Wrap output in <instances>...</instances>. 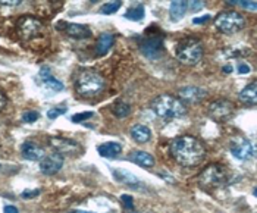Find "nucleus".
<instances>
[{"label":"nucleus","mask_w":257,"mask_h":213,"mask_svg":"<svg viewBox=\"0 0 257 213\" xmlns=\"http://www.w3.org/2000/svg\"><path fill=\"white\" fill-rule=\"evenodd\" d=\"M169 152L179 165L193 168L204 159L206 149L203 143L193 136L177 137L169 146Z\"/></svg>","instance_id":"nucleus-1"},{"label":"nucleus","mask_w":257,"mask_h":213,"mask_svg":"<svg viewBox=\"0 0 257 213\" xmlns=\"http://www.w3.org/2000/svg\"><path fill=\"white\" fill-rule=\"evenodd\" d=\"M152 111L163 121H172L187 114V104L169 94H160L152 101Z\"/></svg>","instance_id":"nucleus-2"},{"label":"nucleus","mask_w":257,"mask_h":213,"mask_svg":"<svg viewBox=\"0 0 257 213\" xmlns=\"http://www.w3.org/2000/svg\"><path fill=\"white\" fill-rule=\"evenodd\" d=\"M104 88V78L94 69H81L75 77V90L79 96L94 97Z\"/></svg>","instance_id":"nucleus-3"},{"label":"nucleus","mask_w":257,"mask_h":213,"mask_svg":"<svg viewBox=\"0 0 257 213\" xmlns=\"http://www.w3.org/2000/svg\"><path fill=\"white\" fill-rule=\"evenodd\" d=\"M203 44L196 39L187 37V39L179 40L175 46V56L181 63L193 66L197 65L203 58Z\"/></svg>","instance_id":"nucleus-4"},{"label":"nucleus","mask_w":257,"mask_h":213,"mask_svg":"<svg viewBox=\"0 0 257 213\" xmlns=\"http://www.w3.org/2000/svg\"><path fill=\"white\" fill-rule=\"evenodd\" d=\"M198 182L204 188H219L231 182V174L223 165L213 163L198 175Z\"/></svg>","instance_id":"nucleus-5"},{"label":"nucleus","mask_w":257,"mask_h":213,"mask_svg":"<svg viewBox=\"0 0 257 213\" xmlns=\"http://www.w3.org/2000/svg\"><path fill=\"white\" fill-rule=\"evenodd\" d=\"M244 17L235 11H223L215 18V27L222 34H235L244 28Z\"/></svg>","instance_id":"nucleus-6"},{"label":"nucleus","mask_w":257,"mask_h":213,"mask_svg":"<svg viewBox=\"0 0 257 213\" xmlns=\"http://www.w3.org/2000/svg\"><path fill=\"white\" fill-rule=\"evenodd\" d=\"M43 30H44L43 22L39 18H34V17H24L17 24V31L24 40H31L39 37L40 34L43 33Z\"/></svg>","instance_id":"nucleus-7"},{"label":"nucleus","mask_w":257,"mask_h":213,"mask_svg":"<svg viewBox=\"0 0 257 213\" xmlns=\"http://www.w3.org/2000/svg\"><path fill=\"white\" fill-rule=\"evenodd\" d=\"M140 52L149 59H158L163 53V37L158 36H149L144 37L140 43Z\"/></svg>","instance_id":"nucleus-8"},{"label":"nucleus","mask_w":257,"mask_h":213,"mask_svg":"<svg viewBox=\"0 0 257 213\" xmlns=\"http://www.w3.org/2000/svg\"><path fill=\"white\" fill-rule=\"evenodd\" d=\"M234 112H235L234 103L231 100H226V98L216 100L209 106V117L215 119V121H218V122L229 119L234 115Z\"/></svg>","instance_id":"nucleus-9"},{"label":"nucleus","mask_w":257,"mask_h":213,"mask_svg":"<svg viewBox=\"0 0 257 213\" xmlns=\"http://www.w3.org/2000/svg\"><path fill=\"white\" fill-rule=\"evenodd\" d=\"M229 150H231V155L238 160H248L254 155L253 144L244 137H235L234 140H231Z\"/></svg>","instance_id":"nucleus-10"},{"label":"nucleus","mask_w":257,"mask_h":213,"mask_svg":"<svg viewBox=\"0 0 257 213\" xmlns=\"http://www.w3.org/2000/svg\"><path fill=\"white\" fill-rule=\"evenodd\" d=\"M62 166H63V156L58 152L46 155L40 160V171L44 175L58 174Z\"/></svg>","instance_id":"nucleus-11"},{"label":"nucleus","mask_w":257,"mask_h":213,"mask_svg":"<svg viewBox=\"0 0 257 213\" xmlns=\"http://www.w3.org/2000/svg\"><path fill=\"white\" fill-rule=\"evenodd\" d=\"M58 30L65 31L72 39H88L91 36V30L84 24H75V22H59Z\"/></svg>","instance_id":"nucleus-12"},{"label":"nucleus","mask_w":257,"mask_h":213,"mask_svg":"<svg viewBox=\"0 0 257 213\" xmlns=\"http://www.w3.org/2000/svg\"><path fill=\"white\" fill-rule=\"evenodd\" d=\"M179 100L185 104V103H198L201 101L204 97L207 96V91L201 87L196 85H190V87H184L181 88L178 93Z\"/></svg>","instance_id":"nucleus-13"},{"label":"nucleus","mask_w":257,"mask_h":213,"mask_svg":"<svg viewBox=\"0 0 257 213\" xmlns=\"http://www.w3.org/2000/svg\"><path fill=\"white\" fill-rule=\"evenodd\" d=\"M21 153H22V157L27 159V160H31V162H37V160H41L46 153H44V149L40 147L39 144L33 143V141H27L22 144L21 147Z\"/></svg>","instance_id":"nucleus-14"},{"label":"nucleus","mask_w":257,"mask_h":213,"mask_svg":"<svg viewBox=\"0 0 257 213\" xmlns=\"http://www.w3.org/2000/svg\"><path fill=\"white\" fill-rule=\"evenodd\" d=\"M40 82L47 88V90H52V91H62L63 90V84L60 82L59 79L52 75V72L47 69V68H41L39 74Z\"/></svg>","instance_id":"nucleus-15"},{"label":"nucleus","mask_w":257,"mask_h":213,"mask_svg":"<svg viewBox=\"0 0 257 213\" xmlns=\"http://www.w3.org/2000/svg\"><path fill=\"white\" fill-rule=\"evenodd\" d=\"M52 146L62 156L68 155V153H77V152H79V146L75 141L65 140V138H52Z\"/></svg>","instance_id":"nucleus-16"},{"label":"nucleus","mask_w":257,"mask_h":213,"mask_svg":"<svg viewBox=\"0 0 257 213\" xmlns=\"http://www.w3.org/2000/svg\"><path fill=\"white\" fill-rule=\"evenodd\" d=\"M239 101L247 104V106H256L257 103V85L256 82H250L247 87H244V90L239 93Z\"/></svg>","instance_id":"nucleus-17"},{"label":"nucleus","mask_w":257,"mask_h":213,"mask_svg":"<svg viewBox=\"0 0 257 213\" xmlns=\"http://www.w3.org/2000/svg\"><path fill=\"white\" fill-rule=\"evenodd\" d=\"M115 44V36L110 34V33H103L97 39V44H96V53L99 56H104L110 49L112 46Z\"/></svg>","instance_id":"nucleus-18"},{"label":"nucleus","mask_w":257,"mask_h":213,"mask_svg":"<svg viewBox=\"0 0 257 213\" xmlns=\"http://www.w3.org/2000/svg\"><path fill=\"white\" fill-rule=\"evenodd\" d=\"M130 159H131L134 163L143 166V168H153L155 163H156V159H155L153 156L150 155V153H147V152H141V150L133 152V153L130 155Z\"/></svg>","instance_id":"nucleus-19"},{"label":"nucleus","mask_w":257,"mask_h":213,"mask_svg":"<svg viewBox=\"0 0 257 213\" xmlns=\"http://www.w3.org/2000/svg\"><path fill=\"white\" fill-rule=\"evenodd\" d=\"M97 152L101 157H107V159H112V157H116V156L122 152V146L116 143V141H109V143H103L97 147Z\"/></svg>","instance_id":"nucleus-20"},{"label":"nucleus","mask_w":257,"mask_h":213,"mask_svg":"<svg viewBox=\"0 0 257 213\" xmlns=\"http://www.w3.org/2000/svg\"><path fill=\"white\" fill-rule=\"evenodd\" d=\"M113 176L118 182H122L125 185H130V187H137L140 185V179L130 171H125V169H113Z\"/></svg>","instance_id":"nucleus-21"},{"label":"nucleus","mask_w":257,"mask_h":213,"mask_svg":"<svg viewBox=\"0 0 257 213\" xmlns=\"http://www.w3.org/2000/svg\"><path fill=\"white\" fill-rule=\"evenodd\" d=\"M188 11V2L185 0H177V2H172L171 3V8H169V14H171V20L174 22L181 21L185 14Z\"/></svg>","instance_id":"nucleus-22"},{"label":"nucleus","mask_w":257,"mask_h":213,"mask_svg":"<svg viewBox=\"0 0 257 213\" xmlns=\"http://www.w3.org/2000/svg\"><path fill=\"white\" fill-rule=\"evenodd\" d=\"M131 137L137 141V143H147L152 138V131L149 127L143 125V124H136L131 128Z\"/></svg>","instance_id":"nucleus-23"},{"label":"nucleus","mask_w":257,"mask_h":213,"mask_svg":"<svg viewBox=\"0 0 257 213\" xmlns=\"http://www.w3.org/2000/svg\"><path fill=\"white\" fill-rule=\"evenodd\" d=\"M112 112H113V115H115V117L125 118L130 115V112H131V106H130L128 103H125V101L119 100V101H116V103L113 104Z\"/></svg>","instance_id":"nucleus-24"},{"label":"nucleus","mask_w":257,"mask_h":213,"mask_svg":"<svg viewBox=\"0 0 257 213\" xmlns=\"http://www.w3.org/2000/svg\"><path fill=\"white\" fill-rule=\"evenodd\" d=\"M125 18L130 21H141L144 18V6L137 5V6L130 8L125 14Z\"/></svg>","instance_id":"nucleus-25"},{"label":"nucleus","mask_w":257,"mask_h":213,"mask_svg":"<svg viewBox=\"0 0 257 213\" xmlns=\"http://www.w3.org/2000/svg\"><path fill=\"white\" fill-rule=\"evenodd\" d=\"M122 6V2H109V3H104L101 8H100V14L103 15H112L115 12H118L119 8Z\"/></svg>","instance_id":"nucleus-26"},{"label":"nucleus","mask_w":257,"mask_h":213,"mask_svg":"<svg viewBox=\"0 0 257 213\" xmlns=\"http://www.w3.org/2000/svg\"><path fill=\"white\" fill-rule=\"evenodd\" d=\"M231 5H235V6H239V8H242V9H247V11H251V12H256V2L254 0H248V2H245V0H228Z\"/></svg>","instance_id":"nucleus-27"},{"label":"nucleus","mask_w":257,"mask_h":213,"mask_svg":"<svg viewBox=\"0 0 257 213\" xmlns=\"http://www.w3.org/2000/svg\"><path fill=\"white\" fill-rule=\"evenodd\" d=\"M39 112H36V111H28V112H25V114L22 115V122H24V124H33V122L39 121Z\"/></svg>","instance_id":"nucleus-28"},{"label":"nucleus","mask_w":257,"mask_h":213,"mask_svg":"<svg viewBox=\"0 0 257 213\" xmlns=\"http://www.w3.org/2000/svg\"><path fill=\"white\" fill-rule=\"evenodd\" d=\"M66 114V108H52L49 112H47V118L49 119H56L60 115H65Z\"/></svg>","instance_id":"nucleus-29"},{"label":"nucleus","mask_w":257,"mask_h":213,"mask_svg":"<svg viewBox=\"0 0 257 213\" xmlns=\"http://www.w3.org/2000/svg\"><path fill=\"white\" fill-rule=\"evenodd\" d=\"M93 117H94L93 112H84V114H77V115H74V117L71 118V121L75 122V124H79V122H82V121H85V119H90V118Z\"/></svg>","instance_id":"nucleus-30"},{"label":"nucleus","mask_w":257,"mask_h":213,"mask_svg":"<svg viewBox=\"0 0 257 213\" xmlns=\"http://www.w3.org/2000/svg\"><path fill=\"white\" fill-rule=\"evenodd\" d=\"M120 200H122V203H123V206L126 207V209H134V203H133V197L131 195H128V194H122V197H120Z\"/></svg>","instance_id":"nucleus-31"},{"label":"nucleus","mask_w":257,"mask_h":213,"mask_svg":"<svg viewBox=\"0 0 257 213\" xmlns=\"http://www.w3.org/2000/svg\"><path fill=\"white\" fill-rule=\"evenodd\" d=\"M204 6V3L197 2V0H193V2H188V11H200L201 8Z\"/></svg>","instance_id":"nucleus-32"},{"label":"nucleus","mask_w":257,"mask_h":213,"mask_svg":"<svg viewBox=\"0 0 257 213\" xmlns=\"http://www.w3.org/2000/svg\"><path fill=\"white\" fill-rule=\"evenodd\" d=\"M40 190L39 188H36V190H27V191H24V193L21 194V197L22 198H33V197H36V195H39Z\"/></svg>","instance_id":"nucleus-33"},{"label":"nucleus","mask_w":257,"mask_h":213,"mask_svg":"<svg viewBox=\"0 0 257 213\" xmlns=\"http://www.w3.org/2000/svg\"><path fill=\"white\" fill-rule=\"evenodd\" d=\"M237 69L239 74H248V72H250V66H248L247 63H244V62L238 63Z\"/></svg>","instance_id":"nucleus-34"},{"label":"nucleus","mask_w":257,"mask_h":213,"mask_svg":"<svg viewBox=\"0 0 257 213\" xmlns=\"http://www.w3.org/2000/svg\"><path fill=\"white\" fill-rule=\"evenodd\" d=\"M0 5H3V6H18V5H21V0H0Z\"/></svg>","instance_id":"nucleus-35"},{"label":"nucleus","mask_w":257,"mask_h":213,"mask_svg":"<svg viewBox=\"0 0 257 213\" xmlns=\"http://www.w3.org/2000/svg\"><path fill=\"white\" fill-rule=\"evenodd\" d=\"M210 21V17L209 15H204V17H198V18H194L193 22L194 24H206V22H209Z\"/></svg>","instance_id":"nucleus-36"},{"label":"nucleus","mask_w":257,"mask_h":213,"mask_svg":"<svg viewBox=\"0 0 257 213\" xmlns=\"http://www.w3.org/2000/svg\"><path fill=\"white\" fill-rule=\"evenodd\" d=\"M3 213H20V210L15 206H5Z\"/></svg>","instance_id":"nucleus-37"},{"label":"nucleus","mask_w":257,"mask_h":213,"mask_svg":"<svg viewBox=\"0 0 257 213\" xmlns=\"http://www.w3.org/2000/svg\"><path fill=\"white\" fill-rule=\"evenodd\" d=\"M6 103H8V98H6V96L0 91V111L6 106Z\"/></svg>","instance_id":"nucleus-38"},{"label":"nucleus","mask_w":257,"mask_h":213,"mask_svg":"<svg viewBox=\"0 0 257 213\" xmlns=\"http://www.w3.org/2000/svg\"><path fill=\"white\" fill-rule=\"evenodd\" d=\"M222 71H223L225 74H231V72H232V66H231V65H226V66L222 68Z\"/></svg>","instance_id":"nucleus-39"},{"label":"nucleus","mask_w":257,"mask_h":213,"mask_svg":"<svg viewBox=\"0 0 257 213\" xmlns=\"http://www.w3.org/2000/svg\"><path fill=\"white\" fill-rule=\"evenodd\" d=\"M69 213H91V212H85V210H72V212Z\"/></svg>","instance_id":"nucleus-40"}]
</instances>
